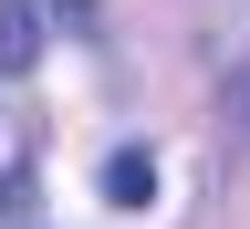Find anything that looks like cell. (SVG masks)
<instances>
[{
	"label": "cell",
	"instance_id": "cell-2",
	"mask_svg": "<svg viewBox=\"0 0 250 229\" xmlns=\"http://www.w3.org/2000/svg\"><path fill=\"white\" fill-rule=\"evenodd\" d=\"M104 198H115V208H156V156H146V146H115V156H104Z\"/></svg>",
	"mask_w": 250,
	"mask_h": 229
},
{
	"label": "cell",
	"instance_id": "cell-1",
	"mask_svg": "<svg viewBox=\"0 0 250 229\" xmlns=\"http://www.w3.org/2000/svg\"><path fill=\"white\" fill-rule=\"evenodd\" d=\"M42 62V0H0V73Z\"/></svg>",
	"mask_w": 250,
	"mask_h": 229
},
{
	"label": "cell",
	"instance_id": "cell-3",
	"mask_svg": "<svg viewBox=\"0 0 250 229\" xmlns=\"http://www.w3.org/2000/svg\"><path fill=\"white\" fill-rule=\"evenodd\" d=\"M229 125H240V136H250V62H240V73H229Z\"/></svg>",
	"mask_w": 250,
	"mask_h": 229
}]
</instances>
